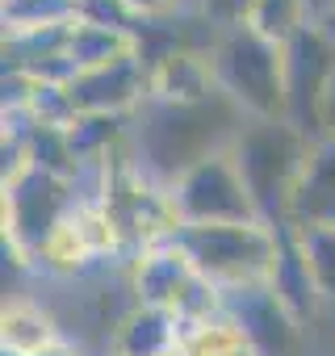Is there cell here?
Returning a JSON list of instances; mask_svg holds the SVG:
<instances>
[{
	"instance_id": "14",
	"label": "cell",
	"mask_w": 335,
	"mask_h": 356,
	"mask_svg": "<svg viewBox=\"0 0 335 356\" xmlns=\"http://www.w3.org/2000/svg\"><path fill=\"white\" fill-rule=\"evenodd\" d=\"M80 72H97V67H109V63H122L130 55H142V42H138V30H109V26H84L76 22L72 34H67V51H63Z\"/></svg>"
},
{
	"instance_id": "18",
	"label": "cell",
	"mask_w": 335,
	"mask_h": 356,
	"mask_svg": "<svg viewBox=\"0 0 335 356\" xmlns=\"http://www.w3.org/2000/svg\"><path fill=\"white\" fill-rule=\"evenodd\" d=\"M72 151L80 155V163H105L113 155V147L122 143V118L113 113H76V122L67 126Z\"/></svg>"
},
{
	"instance_id": "10",
	"label": "cell",
	"mask_w": 335,
	"mask_h": 356,
	"mask_svg": "<svg viewBox=\"0 0 335 356\" xmlns=\"http://www.w3.org/2000/svg\"><path fill=\"white\" fill-rule=\"evenodd\" d=\"M193 277H197L193 260L177 248V239H163V243H151L138 252V260L130 268V289H134L138 306H159V310L177 314Z\"/></svg>"
},
{
	"instance_id": "4",
	"label": "cell",
	"mask_w": 335,
	"mask_h": 356,
	"mask_svg": "<svg viewBox=\"0 0 335 356\" xmlns=\"http://www.w3.org/2000/svg\"><path fill=\"white\" fill-rule=\"evenodd\" d=\"M172 210L181 218V227H206V222H256L260 206L239 172V159L227 147L202 155L197 163H189L185 172L172 176L168 185Z\"/></svg>"
},
{
	"instance_id": "26",
	"label": "cell",
	"mask_w": 335,
	"mask_h": 356,
	"mask_svg": "<svg viewBox=\"0 0 335 356\" xmlns=\"http://www.w3.org/2000/svg\"><path fill=\"white\" fill-rule=\"evenodd\" d=\"M126 5L138 13V22H147V17H159V13H168L172 5H181V0H126Z\"/></svg>"
},
{
	"instance_id": "22",
	"label": "cell",
	"mask_w": 335,
	"mask_h": 356,
	"mask_svg": "<svg viewBox=\"0 0 335 356\" xmlns=\"http://www.w3.org/2000/svg\"><path fill=\"white\" fill-rule=\"evenodd\" d=\"M88 260H92V252H88V248H84V239L76 235L72 218H63V222H59V231H55V235L47 239V248L38 252V264H42V268H51V273H63V277H67V273H80Z\"/></svg>"
},
{
	"instance_id": "8",
	"label": "cell",
	"mask_w": 335,
	"mask_h": 356,
	"mask_svg": "<svg viewBox=\"0 0 335 356\" xmlns=\"http://www.w3.org/2000/svg\"><path fill=\"white\" fill-rule=\"evenodd\" d=\"M331 72H335V42L318 26H306L285 47V92H289V122L310 138H314L318 97H322Z\"/></svg>"
},
{
	"instance_id": "11",
	"label": "cell",
	"mask_w": 335,
	"mask_h": 356,
	"mask_svg": "<svg viewBox=\"0 0 335 356\" xmlns=\"http://www.w3.org/2000/svg\"><path fill=\"white\" fill-rule=\"evenodd\" d=\"M318 222H335V138H310V151L285 202V227Z\"/></svg>"
},
{
	"instance_id": "17",
	"label": "cell",
	"mask_w": 335,
	"mask_h": 356,
	"mask_svg": "<svg viewBox=\"0 0 335 356\" xmlns=\"http://www.w3.org/2000/svg\"><path fill=\"white\" fill-rule=\"evenodd\" d=\"M26 147H30V159H34V168H42V172H51V176H59V181H72L76 185V176H80V155L72 151V138H67V130H59V126H30L26 130Z\"/></svg>"
},
{
	"instance_id": "9",
	"label": "cell",
	"mask_w": 335,
	"mask_h": 356,
	"mask_svg": "<svg viewBox=\"0 0 335 356\" xmlns=\"http://www.w3.org/2000/svg\"><path fill=\"white\" fill-rule=\"evenodd\" d=\"M67 92H72L76 113H113V118H126L138 101L151 97V88H147V59L130 55L122 63H109V67H97V72H80L67 84Z\"/></svg>"
},
{
	"instance_id": "29",
	"label": "cell",
	"mask_w": 335,
	"mask_h": 356,
	"mask_svg": "<svg viewBox=\"0 0 335 356\" xmlns=\"http://www.w3.org/2000/svg\"><path fill=\"white\" fill-rule=\"evenodd\" d=\"M227 356H256V352H252V348H247V343H239V348H231V352H227Z\"/></svg>"
},
{
	"instance_id": "3",
	"label": "cell",
	"mask_w": 335,
	"mask_h": 356,
	"mask_svg": "<svg viewBox=\"0 0 335 356\" xmlns=\"http://www.w3.org/2000/svg\"><path fill=\"white\" fill-rule=\"evenodd\" d=\"M231 151L260 206V218L268 227H285V202L310 151V134H302L293 122H247L231 138Z\"/></svg>"
},
{
	"instance_id": "16",
	"label": "cell",
	"mask_w": 335,
	"mask_h": 356,
	"mask_svg": "<svg viewBox=\"0 0 335 356\" xmlns=\"http://www.w3.org/2000/svg\"><path fill=\"white\" fill-rule=\"evenodd\" d=\"M243 26L272 47H289L306 26H314V13L310 0H252Z\"/></svg>"
},
{
	"instance_id": "2",
	"label": "cell",
	"mask_w": 335,
	"mask_h": 356,
	"mask_svg": "<svg viewBox=\"0 0 335 356\" xmlns=\"http://www.w3.org/2000/svg\"><path fill=\"white\" fill-rule=\"evenodd\" d=\"M177 248L193 260L197 277L218 285L222 293L268 285L281 235L264 218L256 222H206V227H177Z\"/></svg>"
},
{
	"instance_id": "19",
	"label": "cell",
	"mask_w": 335,
	"mask_h": 356,
	"mask_svg": "<svg viewBox=\"0 0 335 356\" xmlns=\"http://www.w3.org/2000/svg\"><path fill=\"white\" fill-rule=\"evenodd\" d=\"M302 256H306V268L322 293V302H335V222H318V227H289Z\"/></svg>"
},
{
	"instance_id": "23",
	"label": "cell",
	"mask_w": 335,
	"mask_h": 356,
	"mask_svg": "<svg viewBox=\"0 0 335 356\" xmlns=\"http://www.w3.org/2000/svg\"><path fill=\"white\" fill-rule=\"evenodd\" d=\"M76 22L84 26H109V30H138V13L126 0H76Z\"/></svg>"
},
{
	"instance_id": "24",
	"label": "cell",
	"mask_w": 335,
	"mask_h": 356,
	"mask_svg": "<svg viewBox=\"0 0 335 356\" xmlns=\"http://www.w3.org/2000/svg\"><path fill=\"white\" fill-rule=\"evenodd\" d=\"M252 0H202V22L210 30H235L247 22Z\"/></svg>"
},
{
	"instance_id": "30",
	"label": "cell",
	"mask_w": 335,
	"mask_h": 356,
	"mask_svg": "<svg viewBox=\"0 0 335 356\" xmlns=\"http://www.w3.org/2000/svg\"><path fill=\"white\" fill-rule=\"evenodd\" d=\"M0 356H17V352H5V348H0Z\"/></svg>"
},
{
	"instance_id": "25",
	"label": "cell",
	"mask_w": 335,
	"mask_h": 356,
	"mask_svg": "<svg viewBox=\"0 0 335 356\" xmlns=\"http://www.w3.org/2000/svg\"><path fill=\"white\" fill-rule=\"evenodd\" d=\"M314 138H335V72L318 97V113H314Z\"/></svg>"
},
{
	"instance_id": "6",
	"label": "cell",
	"mask_w": 335,
	"mask_h": 356,
	"mask_svg": "<svg viewBox=\"0 0 335 356\" xmlns=\"http://www.w3.org/2000/svg\"><path fill=\"white\" fill-rule=\"evenodd\" d=\"M147 88L159 109H197V105H210L214 97H222L218 80H214L210 51L193 47V42L155 51L147 59Z\"/></svg>"
},
{
	"instance_id": "21",
	"label": "cell",
	"mask_w": 335,
	"mask_h": 356,
	"mask_svg": "<svg viewBox=\"0 0 335 356\" xmlns=\"http://www.w3.org/2000/svg\"><path fill=\"white\" fill-rule=\"evenodd\" d=\"M0 13H5V38H9V34H30V30L76 22V0H5Z\"/></svg>"
},
{
	"instance_id": "27",
	"label": "cell",
	"mask_w": 335,
	"mask_h": 356,
	"mask_svg": "<svg viewBox=\"0 0 335 356\" xmlns=\"http://www.w3.org/2000/svg\"><path fill=\"white\" fill-rule=\"evenodd\" d=\"M38 356H84V348H76L72 339H59V343H51V348H42Z\"/></svg>"
},
{
	"instance_id": "12",
	"label": "cell",
	"mask_w": 335,
	"mask_h": 356,
	"mask_svg": "<svg viewBox=\"0 0 335 356\" xmlns=\"http://www.w3.org/2000/svg\"><path fill=\"white\" fill-rule=\"evenodd\" d=\"M277 235H281V248H277V264H272L268 289L277 293V302H281L302 327H310L314 314H318V306H322V293H318V285H314V277H310V268H306V256H302L293 231H289V227H277Z\"/></svg>"
},
{
	"instance_id": "15",
	"label": "cell",
	"mask_w": 335,
	"mask_h": 356,
	"mask_svg": "<svg viewBox=\"0 0 335 356\" xmlns=\"http://www.w3.org/2000/svg\"><path fill=\"white\" fill-rule=\"evenodd\" d=\"M59 327L55 318L38 306V302H5V310H0V348L5 352H17V356H38L42 348L59 343Z\"/></svg>"
},
{
	"instance_id": "1",
	"label": "cell",
	"mask_w": 335,
	"mask_h": 356,
	"mask_svg": "<svg viewBox=\"0 0 335 356\" xmlns=\"http://www.w3.org/2000/svg\"><path fill=\"white\" fill-rule=\"evenodd\" d=\"M218 92L252 122H289L285 92V47L264 42L247 26L222 30L210 47Z\"/></svg>"
},
{
	"instance_id": "5",
	"label": "cell",
	"mask_w": 335,
	"mask_h": 356,
	"mask_svg": "<svg viewBox=\"0 0 335 356\" xmlns=\"http://www.w3.org/2000/svg\"><path fill=\"white\" fill-rule=\"evenodd\" d=\"M5 260L13 256V268H26L30 260H38V252L47 248V239L59 231V222L72 214L76 193L72 181L30 168L17 185L5 189Z\"/></svg>"
},
{
	"instance_id": "13",
	"label": "cell",
	"mask_w": 335,
	"mask_h": 356,
	"mask_svg": "<svg viewBox=\"0 0 335 356\" xmlns=\"http://www.w3.org/2000/svg\"><path fill=\"white\" fill-rule=\"evenodd\" d=\"M181 343V318L159 306H134L113 331V356H163Z\"/></svg>"
},
{
	"instance_id": "7",
	"label": "cell",
	"mask_w": 335,
	"mask_h": 356,
	"mask_svg": "<svg viewBox=\"0 0 335 356\" xmlns=\"http://www.w3.org/2000/svg\"><path fill=\"white\" fill-rule=\"evenodd\" d=\"M227 314L239 323L243 343L256 356H302L306 327L277 302V293L268 285L227 293Z\"/></svg>"
},
{
	"instance_id": "20",
	"label": "cell",
	"mask_w": 335,
	"mask_h": 356,
	"mask_svg": "<svg viewBox=\"0 0 335 356\" xmlns=\"http://www.w3.org/2000/svg\"><path fill=\"white\" fill-rule=\"evenodd\" d=\"M72 227H76V235L84 239V248L92 252V260L97 256H113V252H122V231H117V222H113V214H109V206L101 202V197H84V202H76L72 206Z\"/></svg>"
},
{
	"instance_id": "28",
	"label": "cell",
	"mask_w": 335,
	"mask_h": 356,
	"mask_svg": "<svg viewBox=\"0 0 335 356\" xmlns=\"http://www.w3.org/2000/svg\"><path fill=\"white\" fill-rule=\"evenodd\" d=\"M314 26H318V30H322V34H327V38L335 42V5H331V9H327V13H322L318 22H314Z\"/></svg>"
}]
</instances>
